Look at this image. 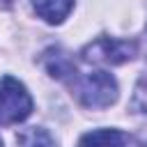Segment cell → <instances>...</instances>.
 <instances>
[{"label":"cell","instance_id":"obj_4","mask_svg":"<svg viewBox=\"0 0 147 147\" xmlns=\"http://www.w3.org/2000/svg\"><path fill=\"white\" fill-rule=\"evenodd\" d=\"M78 147H131V138L117 129H96L85 133Z\"/></svg>","mask_w":147,"mask_h":147},{"label":"cell","instance_id":"obj_2","mask_svg":"<svg viewBox=\"0 0 147 147\" xmlns=\"http://www.w3.org/2000/svg\"><path fill=\"white\" fill-rule=\"evenodd\" d=\"M32 113V96L28 94L25 85L11 76L0 80V119L2 122H23Z\"/></svg>","mask_w":147,"mask_h":147},{"label":"cell","instance_id":"obj_10","mask_svg":"<svg viewBox=\"0 0 147 147\" xmlns=\"http://www.w3.org/2000/svg\"><path fill=\"white\" fill-rule=\"evenodd\" d=\"M0 147H2V138H0Z\"/></svg>","mask_w":147,"mask_h":147},{"label":"cell","instance_id":"obj_8","mask_svg":"<svg viewBox=\"0 0 147 147\" xmlns=\"http://www.w3.org/2000/svg\"><path fill=\"white\" fill-rule=\"evenodd\" d=\"M131 113L147 126V67L136 83V90H133V96H131Z\"/></svg>","mask_w":147,"mask_h":147},{"label":"cell","instance_id":"obj_1","mask_svg":"<svg viewBox=\"0 0 147 147\" xmlns=\"http://www.w3.org/2000/svg\"><path fill=\"white\" fill-rule=\"evenodd\" d=\"M71 90L76 99L80 101V106L92 108V110L108 108L117 101V83L106 71H92L85 76L76 74L71 78Z\"/></svg>","mask_w":147,"mask_h":147},{"label":"cell","instance_id":"obj_3","mask_svg":"<svg viewBox=\"0 0 147 147\" xmlns=\"http://www.w3.org/2000/svg\"><path fill=\"white\" fill-rule=\"evenodd\" d=\"M138 46L136 41L129 39H115V37H99L92 44L83 48V60L85 62H96V64H122L129 62L136 55Z\"/></svg>","mask_w":147,"mask_h":147},{"label":"cell","instance_id":"obj_7","mask_svg":"<svg viewBox=\"0 0 147 147\" xmlns=\"http://www.w3.org/2000/svg\"><path fill=\"white\" fill-rule=\"evenodd\" d=\"M18 147H57V140L44 129V126H30L23 129L16 136Z\"/></svg>","mask_w":147,"mask_h":147},{"label":"cell","instance_id":"obj_6","mask_svg":"<svg viewBox=\"0 0 147 147\" xmlns=\"http://www.w3.org/2000/svg\"><path fill=\"white\" fill-rule=\"evenodd\" d=\"M44 64L48 69V74L53 78H74L76 76V67L71 64V60L67 57V53H62L60 48H51L46 51V57H44Z\"/></svg>","mask_w":147,"mask_h":147},{"label":"cell","instance_id":"obj_9","mask_svg":"<svg viewBox=\"0 0 147 147\" xmlns=\"http://www.w3.org/2000/svg\"><path fill=\"white\" fill-rule=\"evenodd\" d=\"M2 2H5V5H11V0H2Z\"/></svg>","mask_w":147,"mask_h":147},{"label":"cell","instance_id":"obj_5","mask_svg":"<svg viewBox=\"0 0 147 147\" xmlns=\"http://www.w3.org/2000/svg\"><path fill=\"white\" fill-rule=\"evenodd\" d=\"M32 9L37 11L39 18H44L46 23H62L69 11L74 9V0H32Z\"/></svg>","mask_w":147,"mask_h":147}]
</instances>
